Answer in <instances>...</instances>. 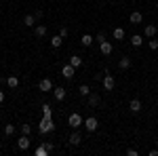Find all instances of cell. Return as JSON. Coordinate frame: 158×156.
I'll return each instance as SVG.
<instances>
[{"label":"cell","mask_w":158,"mask_h":156,"mask_svg":"<svg viewBox=\"0 0 158 156\" xmlns=\"http://www.w3.org/2000/svg\"><path fill=\"white\" fill-rule=\"evenodd\" d=\"M91 42H93V36H89V34H85V36L80 38V44L82 47H91Z\"/></svg>","instance_id":"24"},{"label":"cell","mask_w":158,"mask_h":156,"mask_svg":"<svg viewBox=\"0 0 158 156\" xmlns=\"http://www.w3.org/2000/svg\"><path fill=\"white\" fill-rule=\"evenodd\" d=\"M21 133L23 135H30L32 133V124H21Z\"/></svg>","instance_id":"28"},{"label":"cell","mask_w":158,"mask_h":156,"mask_svg":"<svg viewBox=\"0 0 158 156\" xmlns=\"http://www.w3.org/2000/svg\"><path fill=\"white\" fill-rule=\"evenodd\" d=\"M103 40H106V34H103V32H99V34H97V42H103Z\"/></svg>","instance_id":"31"},{"label":"cell","mask_w":158,"mask_h":156,"mask_svg":"<svg viewBox=\"0 0 158 156\" xmlns=\"http://www.w3.org/2000/svg\"><path fill=\"white\" fill-rule=\"evenodd\" d=\"M129 110H131L133 114H139V112H141V101H139V99H131V103H129Z\"/></svg>","instance_id":"11"},{"label":"cell","mask_w":158,"mask_h":156,"mask_svg":"<svg viewBox=\"0 0 158 156\" xmlns=\"http://www.w3.org/2000/svg\"><path fill=\"white\" fill-rule=\"evenodd\" d=\"M85 127H86V131H89V133H95V131H97V127H99V120L95 118V116H91V118L85 120Z\"/></svg>","instance_id":"4"},{"label":"cell","mask_w":158,"mask_h":156,"mask_svg":"<svg viewBox=\"0 0 158 156\" xmlns=\"http://www.w3.org/2000/svg\"><path fill=\"white\" fill-rule=\"evenodd\" d=\"M34 34H36L38 38L47 36V25H36V27H34Z\"/></svg>","instance_id":"16"},{"label":"cell","mask_w":158,"mask_h":156,"mask_svg":"<svg viewBox=\"0 0 158 156\" xmlns=\"http://www.w3.org/2000/svg\"><path fill=\"white\" fill-rule=\"evenodd\" d=\"M38 131L42 133V135H44V133L55 131V124H53V120H51V118H42V120H40V127H38Z\"/></svg>","instance_id":"1"},{"label":"cell","mask_w":158,"mask_h":156,"mask_svg":"<svg viewBox=\"0 0 158 156\" xmlns=\"http://www.w3.org/2000/svg\"><path fill=\"white\" fill-rule=\"evenodd\" d=\"M101 84H103V89H106V91H114L116 80H114V76H112V74H106V76L101 78Z\"/></svg>","instance_id":"2"},{"label":"cell","mask_w":158,"mask_h":156,"mask_svg":"<svg viewBox=\"0 0 158 156\" xmlns=\"http://www.w3.org/2000/svg\"><path fill=\"white\" fill-rule=\"evenodd\" d=\"M13 133H15V124H6V127H4V135H6V137H11Z\"/></svg>","instance_id":"27"},{"label":"cell","mask_w":158,"mask_h":156,"mask_svg":"<svg viewBox=\"0 0 158 156\" xmlns=\"http://www.w3.org/2000/svg\"><path fill=\"white\" fill-rule=\"evenodd\" d=\"M23 25L25 27H34V25H36V17H34V15H25L23 17Z\"/></svg>","instance_id":"14"},{"label":"cell","mask_w":158,"mask_h":156,"mask_svg":"<svg viewBox=\"0 0 158 156\" xmlns=\"http://www.w3.org/2000/svg\"><path fill=\"white\" fill-rule=\"evenodd\" d=\"M74 72H76V68H74L72 63H68V65H63V68H61V76H63V78H68V80L74 78Z\"/></svg>","instance_id":"5"},{"label":"cell","mask_w":158,"mask_h":156,"mask_svg":"<svg viewBox=\"0 0 158 156\" xmlns=\"http://www.w3.org/2000/svg\"><path fill=\"white\" fill-rule=\"evenodd\" d=\"M38 89H40L42 93H47V91H53V80H51V78H42V80L38 82Z\"/></svg>","instance_id":"6"},{"label":"cell","mask_w":158,"mask_h":156,"mask_svg":"<svg viewBox=\"0 0 158 156\" xmlns=\"http://www.w3.org/2000/svg\"><path fill=\"white\" fill-rule=\"evenodd\" d=\"M42 112H44V118H51V116H53V112H51V106H49V103H44V106H42Z\"/></svg>","instance_id":"26"},{"label":"cell","mask_w":158,"mask_h":156,"mask_svg":"<svg viewBox=\"0 0 158 156\" xmlns=\"http://www.w3.org/2000/svg\"><path fill=\"white\" fill-rule=\"evenodd\" d=\"M70 63H72L74 68H80V65H82V57H78V55H74V57H70Z\"/></svg>","instance_id":"22"},{"label":"cell","mask_w":158,"mask_h":156,"mask_svg":"<svg viewBox=\"0 0 158 156\" xmlns=\"http://www.w3.org/2000/svg\"><path fill=\"white\" fill-rule=\"evenodd\" d=\"M114 38L116 40H122L124 38V27H114Z\"/></svg>","instance_id":"23"},{"label":"cell","mask_w":158,"mask_h":156,"mask_svg":"<svg viewBox=\"0 0 158 156\" xmlns=\"http://www.w3.org/2000/svg\"><path fill=\"white\" fill-rule=\"evenodd\" d=\"M4 101V91H0V103Z\"/></svg>","instance_id":"34"},{"label":"cell","mask_w":158,"mask_h":156,"mask_svg":"<svg viewBox=\"0 0 158 156\" xmlns=\"http://www.w3.org/2000/svg\"><path fill=\"white\" fill-rule=\"evenodd\" d=\"M82 122H85V120H82V116H80V114H76V112H74V114H70V118H68V124H70L72 129H78Z\"/></svg>","instance_id":"3"},{"label":"cell","mask_w":158,"mask_h":156,"mask_svg":"<svg viewBox=\"0 0 158 156\" xmlns=\"http://www.w3.org/2000/svg\"><path fill=\"white\" fill-rule=\"evenodd\" d=\"M131 44H133V47H141V36H139V34L131 36Z\"/></svg>","instance_id":"25"},{"label":"cell","mask_w":158,"mask_h":156,"mask_svg":"<svg viewBox=\"0 0 158 156\" xmlns=\"http://www.w3.org/2000/svg\"><path fill=\"white\" fill-rule=\"evenodd\" d=\"M70 144H72V145H80V144H82V135L76 131V129H74V133L70 135Z\"/></svg>","instance_id":"9"},{"label":"cell","mask_w":158,"mask_h":156,"mask_svg":"<svg viewBox=\"0 0 158 156\" xmlns=\"http://www.w3.org/2000/svg\"><path fill=\"white\" fill-rule=\"evenodd\" d=\"M34 154H36V156H47V154H49V150H47V145H44V144H40L36 150H34Z\"/></svg>","instance_id":"18"},{"label":"cell","mask_w":158,"mask_h":156,"mask_svg":"<svg viewBox=\"0 0 158 156\" xmlns=\"http://www.w3.org/2000/svg\"><path fill=\"white\" fill-rule=\"evenodd\" d=\"M78 93H80L82 97H89V93H91V89H89V84H80V86H78Z\"/></svg>","instance_id":"21"},{"label":"cell","mask_w":158,"mask_h":156,"mask_svg":"<svg viewBox=\"0 0 158 156\" xmlns=\"http://www.w3.org/2000/svg\"><path fill=\"white\" fill-rule=\"evenodd\" d=\"M99 101H101V97H99L97 93H89V106H91V108H97Z\"/></svg>","instance_id":"12"},{"label":"cell","mask_w":158,"mask_h":156,"mask_svg":"<svg viewBox=\"0 0 158 156\" xmlns=\"http://www.w3.org/2000/svg\"><path fill=\"white\" fill-rule=\"evenodd\" d=\"M127 154H129V156H137L139 152H137V150H133V148H129V150H127Z\"/></svg>","instance_id":"30"},{"label":"cell","mask_w":158,"mask_h":156,"mask_svg":"<svg viewBox=\"0 0 158 156\" xmlns=\"http://www.w3.org/2000/svg\"><path fill=\"white\" fill-rule=\"evenodd\" d=\"M59 36H61V38H65V36H68V27H61V32H59Z\"/></svg>","instance_id":"32"},{"label":"cell","mask_w":158,"mask_h":156,"mask_svg":"<svg viewBox=\"0 0 158 156\" xmlns=\"http://www.w3.org/2000/svg\"><path fill=\"white\" fill-rule=\"evenodd\" d=\"M17 148H19V150H27V148H30V135H23V133H21V137L17 139Z\"/></svg>","instance_id":"7"},{"label":"cell","mask_w":158,"mask_h":156,"mask_svg":"<svg viewBox=\"0 0 158 156\" xmlns=\"http://www.w3.org/2000/svg\"><path fill=\"white\" fill-rule=\"evenodd\" d=\"M6 86H9V89H17V86H19V78H17V76H9V78H6Z\"/></svg>","instance_id":"15"},{"label":"cell","mask_w":158,"mask_h":156,"mask_svg":"<svg viewBox=\"0 0 158 156\" xmlns=\"http://www.w3.org/2000/svg\"><path fill=\"white\" fill-rule=\"evenodd\" d=\"M53 95H55V99H57V101H63V99H65V95H68V91H65L63 86H57V89H53Z\"/></svg>","instance_id":"8"},{"label":"cell","mask_w":158,"mask_h":156,"mask_svg":"<svg viewBox=\"0 0 158 156\" xmlns=\"http://www.w3.org/2000/svg\"><path fill=\"white\" fill-rule=\"evenodd\" d=\"M99 51H101V53H103V55H110V53H112V51H114V47H112V44H110L108 40H103V42H99Z\"/></svg>","instance_id":"10"},{"label":"cell","mask_w":158,"mask_h":156,"mask_svg":"<svg viewBox=\"0 0 158 156\" xmlns=\"http://www.w3.org/2000/svg\"><path fill=\"white\" fill-rule=\"evenodd\" d=\"M156 32H158V27L154 23H150V25H146V30H143V34H146L148 38H154L156 36Z\"/></svg>","instance_id":"13"},{"label":"cell","mask_w":158,"mask_h":156,"mask_svg":"<svg viewBox=\"0 0 158 156\" xmlns=\"http://www.w3.org/2000/svg\"><path fill=\"white\" fill-rule=\"evenodd\" d=\"M118 65H120V70H129V68H131V59H129V57H122V59L118 61Z\"/></svg>","instance_id":"19"},{"label":"cell","mask_w":158,"mask_h":156,"mask_svg":"<svg viewBox=\"0 0 158 156\" xmlns=\"http://www.w3.org/2000/svg\"><path fill=\"white\" fill-rule=\"evenodd\" d=\"M141 19H143V17H141V13H139V11H135V13H131V23H135V25H139V23H141Z\"/></svg>","instance_id":"17"},{"label":"cell","mask_w":158,"mask_h":156,"mask_svg":"<svg viewBox=\"0 0 158 156\" xmlns=\"http://www.w3.org/2000/svg\"><path fill=\"white\" fill-rule=\"evenodd\" d=\"M150 48L156 51V48H158V40H150Z\"/></svg>","instance_id":"29"},{"label":"cell","mask_w":158,"mask_h":156,"mask_svg":"<svg viewBox=\"0 0 158 156\" xmlns=\"http://www.w3.org/2000/svg\"><path fill=\"white\" fill-rule=\"evenodd\" d=\"M61 42H63V38H61V36H53V38H51V47H53V48H59Z\"/></svg>","instance_id":"20"},{"label":"cell","mask_w":158,"mask_h":156,"mask_svg":"<svg viewBox=\"0 0 158 156\" xmlns=\"http://www.w3.org/2000/svg\"><path fill=\"white\" fill-rule=\"evenodd\" d=\"M34 17H36V19H42V11H40V9H38V11H34Z\"/></svg>","instance_id":"33"}]
</instances>
